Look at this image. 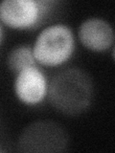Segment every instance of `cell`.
Here are the masks:
<instances>
[{
  "mask_svg": "<svg viewBox=\"0 0 115 153\" xmlns=\"http://www.w3.org/2000/svg\"><path fill=\"white\" fill-rule=\"evenodd\" d=\"M90 76L80 68H67L57 73L48 83L50 104L60 113L76 116L87 109L93 99Z\"/></svg>",
  "mask_w": 115,
  "mask_h": 153,
  "instance_id": "6da1fadb",
  "label": "cell"
},
{
  "mask_svg": "<svg viewBox=\"0 0 115 153\" xmlns=\"http://www.w3.org/2000/svg\"><path fill=\"white\" fill-rule=\"evenodd\" d=\"M3 151H4V150L2 149V148H1V147H0V152H3Z\"/></svg>",
  "mask_w": 115,
  "mask_h": 153,
  "instance_id": "9c48e42d",
  "label": "cell"
},
{
  "mask_svg": "<svg viewBox=\"0 0 115 153\" xmlns=\"http://www.w3.org/2000/svg\"><path fill=\"white\" fill-rule=\"evenodd\" d=\"M7 65L14 75L28 67L37 66V62L34 56L32 47L26 44L14 47L8 55Z\"/></svg>",
  "mask_w": 115,
  "mask_h": 153,
  "instance_id": "52a82bcc",
  "label": "cell"
},
{
  "mask_svg": "<svg viewBox=\"0 0 115 153\" xmlns=\"http://www.w3.org/2000/svg\"><path fill=\"white\" fill-rule=\"evenodd\" d=\"M3 37H4V32H3L1 24H0V43H1V41L3 40Z\"/></svg>",
  "mask_w": 115,
  "mask_h": 153,
  "instance_id": "ba28073f",
  "label": "cell"
},
{
  "mask_svg": "<svg viewBox=\"0 0 115 153\" xmlns=\"http://www.w3.org/2000/svg\"><path fill=\"white\" fill-rule=\"evenodd\" d=\"M37 64L56 67L65 63L75 50V37L65 24L49 25L38 33L32 47Z\"/></svg>",
  "mask_w": 115,
  "mask_h": 153,
  "instance_id": "7a4b0ae2",
  "label": "cell"
},
{
  "mask_svg": "<svg viewBox=\"0 0 115 153\" xmlns=\"http://www.w3.org/2000/svg\"><path fill=\"white\" fill-rule=\"evenodd\" d=\"M78 37L86 49L104 52L113 47L114 32L110 23L100 17H90L81 22Z\"/></svg>",
  "mask_w": 115,
  "mask_h": 153,
  "instance_id": "8992f818",
  "label": "cell"
},
{
  "mask_svg": "<svg viewBox=\"0 0 115 153\" xmlns=\"http://www.w3.org/2000/svg\"><path fill=\"white\" fill-rule=\"evenodd\" d=\"M68 142V133L61 124L52 120H40L22 130L17 149L20 152H62Z\"/></svg>",
  "mask_w": 115,
  "mask_h": 153,
  "instance_id": "3957f363",
  "label": "cell"
},
{
  "mask_svg": "<svg viewBox=\"0 0 115 153\" xmlns=\"http://www.w3.org/2000/svg\"><path fill=\"white\" fill-rule=\"evenodd\" d=\"M13 89L22 103L36 105L40 103L47 96L48 81L40 67L31 66L16 75Z\"/></svg>",
  "mask_w": 115,
  "mask_h": 153,
  "instance_id": "5b68a950",
  "label": "cell"
},
{
  "mask_svg": "<svg viewBox=\"0 0 115 153\" xmlns=\"http://www.w3.org/2000/svg\"><path fill=\"white\" fill-rule=\"evenodd\" d=\"M55 3L44 0H3L0 2V21L13 29H33L42 21Z\"/></svg>",
  "mask_w": 115,
  "mask_h": 153,
  "instance_id": "277c9868",
  "label": "cell"
}]
</instances>
